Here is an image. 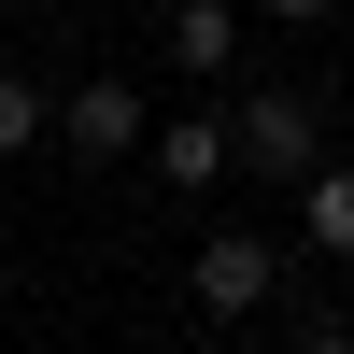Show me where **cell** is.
<instances>
[{"mask_svg": "<svg viewBox=\"0 0 354 354\" xmlns=\"http://www.w3.org/2000/svg\"><path fill=\"white\" fill-rule=\"evenodd\" d=\"M142 156H156V185L170 198H198V185H227V170H241V128H227V113H156V142H142Z\"/></svg>", "mask_w": 354, "mask_h": 354, "instance_id": "277c9868", "label": "cell"}, {"mask_svg": "<svg viewBox=\"0 0 354 354\" xmlns=\"http://www.w3.org/2000/svg\"><path fill=\"white\" fill-rule=\"evenodd\" d=\"M227 128H241V170H255V185H312V170H326V100H312V85H241Z\"/></svg>", "mask_w": 354, "mask_h": 354, "instance_id": "6da1fadb", "label": "cell"}, {"mask_svg": "<svg viewBox=\"0 0 354 354\" xmlns=\"http://www.w3.org/2000/svg\"><path fill=\"white\" fill-rule=\"evenodd\" d=\"M43 142H57V100L28 71H0V156H43Z\"/></svg>", "mask_w": 354, "mask_h": 354, "instance_id": "52a82bcc", "label": "cell"}, {"mask_svg": "<svg viewBox=\"0 0 354 354\" xmlns=\"http://www.w3.org/2000/svg\"><path fill=\"white\" fill-rule=\"evenodd\" d=\"M156 43H170V71H185V85H227V71H241V0H170Z\"/></svg>", "mask_w": 354, "mask_h": 354, "instance_id": "5b68a950", "label": "cell"}, {"mask_svg": "<svg viewBox=\"0 0 354 354\" xmlns=\"http://www.w3.org/2000/svg\"><path fill=\"white\" fill-rule=\"evenodd\" d=\"M255 15H270V28H326L340 0H255Z\"/></svg>", "mask_w": 354, "mask_h": 354, "instance_id": "ba28073f", "label": "cell"}, {"mask_svg": "<svg viewBox=\"0 0 354 354\" xmlns=\"http://www.w3.org/2000/svg\"><path fill=\"white\" fill-rule=\"evenodd\" d=\"M340 340H354V312H340Z\"/></svg>", "mask_w": 354, "mask_h": 354, "instance_id": "9c48e42d", "label": "cell"}, {"mask_svg": "<svg viewBox=\"0 0 354 354\" xmlns=\"http://www.w3.org/2000/svg\"><path fill=\"white\" fill-rule=\"evenodd\" d=\"M185 298L213 312V326H255V312L283 298V241L270 227H213V241L185 255Z\"/></svg>", "mask_w": 354, "mask_h": 354, "instance_id": "7a4b0ae2", "label": "cell"}, {"mask_svg": "<svg viewBox=\"0 0 354 354\" xmlns=\"http://www.w3.org/2000/svg\"><path fill=\"white\" fill-rule=\"evenodd\" d=\"M142 142H156V113H142L128 71H85L71 100H57V156L71 170H113V156H142Z\"/></svg>", "mask_w": 354, "mask_h": 354, "instance_id": "3957f363", "label": "cell"}, {"mask_svg": "<svg viewBox=\"0 0 354 354\" xmlns=\"http://www.w3.org/2000/svg\"><path fill=\"white\" fill-rule=\"evenodd\" d=\"M298 241H312V255H340V270H354V156H326V170L298 185Z\"/></svg>", "mask_w": 354, "mask_h": 354, "instance_id": "8992f818", "label": "cell"}]
</instances>
